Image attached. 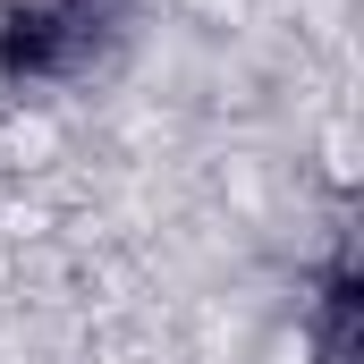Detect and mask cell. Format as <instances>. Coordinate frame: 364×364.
I'll return each mask as SVG.
<instances>
[{
	"label": "cell",
	"instance_id": "6da1fadb",
	"mask_svg": "<svg viewBox=\"0 0 364 364\" xmlns=\"http://www.w3.org/2000/svg\"><path fill=\"white\" fill-rule=\"evenodd\" d=\"M119 26V0H0V77L60 85L85 77Z\"/></svg>",
	"mask_w": 364,
	"mask_h": 364
}]
</instances>
